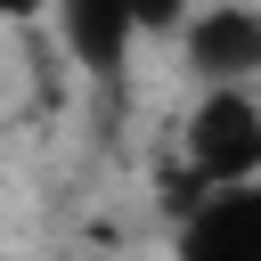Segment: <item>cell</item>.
<instances>
[{"label":"cell","instance_id":"3957f363","mask_svg":"<svg viewBox=\"0 0 261 261\" xmlns=\"http://www.w3.org/2000/svg\"><path fill=\"white\" fill-rule=\"evenodd\" d=\"M171 261H261V179L188 196L171 220Z\"/></svg>","mask_w":261,"mask_h":261},{"label":"cell","instance_id":"7a4b0ae2","mask_svg":"<svg viewBox=\"0 0 261 261\" xmlns=\"http://www.w3.org/2000/svg\"><path fill=\"white\" fill-rule=\"evenodd\" d=\"M196 90H261V0H196L179 24Z\"/></svg>","mask_w":261,"mask_h":261},{"label":"cell","instance_id":"277c9868","mask_svg":"<svg viewBox=\"0 0 261 261\" xmlns=\"http://www.w3.org/2000/svg\"><path fill=\"white\" fill-rule=\"evenodd\" d=\"M139 8H147V0H57V24H65V41H73V57H82L90 73H114L122 49L147 33Z\"/></svg>","mask_w":261,"mask_h":261},{"label":"cell","instance_id":"6da1fadb","mask_svg":"<svg viewBox=\"0 0 261 261\" xmlns=\"http://www.w3.org/2000/svg\"><path fill=\"white\" fill-rule=\"evenodd\" d=\"M261 179V90H196L179 114V204Z\"/></svg>","mask_w":261,"mask_h":261},{"label":"cell","instance_id":"5b68a950","mask_svg":"<svg viewBox=\"0 0 261 261\" xmlns=\"http://www.w3.org/2000/svg\"><path fill=\"white\" fill-rule=\"evenodd\" d=\"M57 16V0H0V24H41Z\"/></svg>","mask_w":261,"mask_h":261}]
</instances>
